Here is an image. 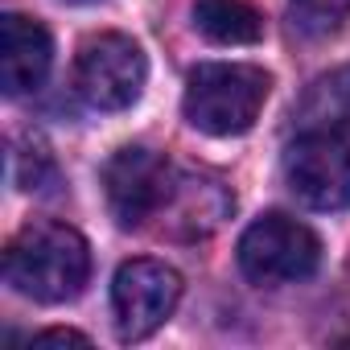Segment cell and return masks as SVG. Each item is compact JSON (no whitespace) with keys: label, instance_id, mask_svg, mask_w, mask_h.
I'll list each match as a JSON object with an SVG mask.
<instances>
[{"label":"cell","instance_id":"1","mask_svg":"<svg viewBox=\"0 0 350 350\" xmlns=\"http://www.w3.org/2000/svg\"><path fill=\"white\" fill-rule=\"evenodd\" d=\"M91 276V247L66 223H29L5 247V280L42 305H62L83 293Z\"/></svg>","mask_w":350,"mask_h":350},{"label":"cell","instance_id":"2","mask_svg":"<svg viewBox=\"0 0 350 350\" xmlns=\"http://www.w3.org/2000/svg\"><path fill=\"white\" fill-rule=\"evenodd\" d=\"M272 91V79L247 62H202L186 79L182 111L206 136H243Z\"/></svg>","mask_w":350,"mask_h":350},{"label":"cell","instance_id":"3","mask_svg":"<svg viewBox=\"0 0 350 350\" xmlns=\"http://www.w3.org/2000/svg\"><path fill=\"white\" fill-rule=\"evenodd\" d=\"M317 264H321L317 235L305 223H297L293 215H280V211L256 219L239 239V268L260 288L297 284V280L313 276Z\"/></svg>","mask_w":350,"mask_h":350},{"label":"cell","instance_id":"4","mask_svg":"<svg viewBox=\"0 0 350 350\" xmlns=\"http://www.w3.org/2000/svg\"><path fill=\"white\" fill-rule=\"evenodd\" d=\"M178 190V173L173 165L144 148V144H128L120 148L107 165H103V194H107V211L111 219L132 231V227H144L152 215H161Z\"/></svg>","mask_w":350,"mask_h":350},{"label":"cell","instance_id":"5","mask_svg":"<svg viewBox=\"0 0 350 350\" xmlns=\"http://www.w3.org/2000/svg\"><path fill=\"white\" fill-rule=\"evenodd\" d=\"M284 182L309 211L350 206V140L342 132L305 128L284 148Z\"/></svg>","mask_w":350,"mask_h":350},{"label":"cell","instance_id":"6","mask_svg":"<svg viewBox=\"0 0 350 350\" xmlns=\"http://www.w3.org/2000/svg\"><path fill=\"white\" fill-rule=\"evenodd\" d=\"M182 301V276L161 260H128L111 280L116 334L124 342H144L157 334Z\"/></svg>","mask_w":350,"mask_h":350},{"label":"cell","instance_id":"7","mask_svg":"<svg viewBox=\"0 0 350 350\" xmlns=\"http://www.w3.org/2000/svg\"><path fill=\"white\" fill-rule=\"evenodd\" d=\"M148 79L144 66V50L124 38V33H99L87 38L79 50V66H75V87L79 95L99 107V111H124L140 99Z\"/></svg>","mask_w":350,"mask_h":350},{"label":"cell","instance_id":"8","mask_svg":"<svg viewBox=\"0 0 350 350\" xmlns=\"http://www.w3.org/2000/svg\"><path fill=\"white\" fill-rule=\"evenodd\" d=\"M54 62V42L42 21L25 13H9L0 21V87L5 95H29L46 83Z\"/></svg>","mask_w":350,"mask_h":350},{"label":"cell","instance_id":"9","mask_svg":"<svg viewBox=\"0 0 350 350\" xmlns=\"http://www.w3.org/2000/svg\"><path fill=\"white\" fill-rule=\"evenodd\" d=\"M194 25L215 46H252V42L264 38L260 13L252 5H243V0H198Z\"/></svg>","mask_w":350,"mask_h":350},{"label":"cell","instance_id":"10","mask_svg":"<svg viewBox=\"0 0 350 350\" xmlns=\"http://www.w3.org/2000/svg\"><path fill=\"white\" fill-rule=\"evenodd\" d=\"M297 120L301 128H321V132H350V66L321 75L305 99L297 103Z\"/></svg>","mask_w":350,"mask_h":350},{"label":"cell","instance_id":"11","mask_svg":"<svg viewBox=\"0 0 350 350\" xmlns=\"http://www.w3.org/2000/svg\"><path fill=\"white\" fill-rule=\"evenodd\" d=\"M223 182L219 178H202V173H186V178H178V190H173V198H169V206L165 211H173L178 215V223H182V235H211L223 219H227V211H206L202 206V198L206 194H215Z\"/></svg>","mask_w":350,"mask_h":350},{"label":"cell","instance_id":"12","mask_svg":"<svg viewBox=\"0 0 350 350\" xmlns=\"http://www.w3.org/2000/svg\"><path fill=\"white\" fill-rule=\"evenodd\" d=\"M350 17V0H288V21L305 38H325Z\"/></svg>","mask_w":350,"mask_h":350},{"label":"cell","instance_id":"13","mask_svg":"<svg viewBox=\"0 0 350 350\" xmlns=\"http://www.w3.org/2000/svg\"><path fill=\"white\" fill-rule=\"evenodd\" d=\"M33 342H38V346H46V342H58V346H66V342H75V346H91V338L79 334V329H42V334H33Z\"/></svg>","mask_w":350,"mask_h":350},{"label":"cell","instance_id":"14","mask_svg":"<svg viewBox=\"0 0 350 350\" xmlns=\"http://www.w3.org/2000/svg\"><path fill=\"white\" fill-rule=\"evenodd\" d=\"M70 5H91V0H70Z\"/></svg>","mask_w":350,"mask_h":350},{"label":"cell","instance_id":"15","mask_svg":"<svg viewBox=\"0 0 350 350\" xmlns=\"http://www.w3.org/2000/svg\"><path fill=\"white\" fill-rule=\"evenodd\" d=\"M342 346H350V338H342Z\"/></svg>","mask_w":350,"mask_h":350}]
</instances>
